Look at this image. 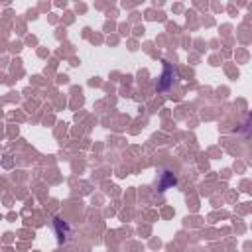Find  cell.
<instances>
[{"instance_id":"6da1fadb","label":"cell","mask_w":252,"mask_h":252,"mask_svg":"<svg viewBox=\"0 0 252 252\" xmlns=\"http://www.w3.org/2000/svg\"><path fill=\"white\" fill-rule=\"evenodd\" d=\"M173 77H175V69H173L167 61H163V73H161V77H159L156 89H158V91H167L169 85L173 83Z\"/></svg>"},{"instance_id":"7a4b0ae2","label":"cell","mask_w":252,"mask_h":252,"mask_svg":"<svg viewBox=\"0 0 252 252\" xmlns=\"http://www.w3.org/2000/svg\"><path fill=\"white\" fill-rule=\"evenodd\" d=\"M177 183V179H175V175L171 173V171H163L161 173V179H159V191H167L169 187H173Z\"/></svg>"},{"instance_id":"3957f363","label":"cell","mask_w":252,"mask_h":252,"mask_svg":"<svg viewBox=\"0 0 252 252\" xmlns=\"http://www.w3.org/2000/svg\"><path fill=\"white\" fill-rule=\"evenodd\" d=\"M53 224H55V230H57V236H59V240L63 242L65 238H67V232H69V226L61 220V219H55L53 220Z\"/></svg>"}]
</instances>
